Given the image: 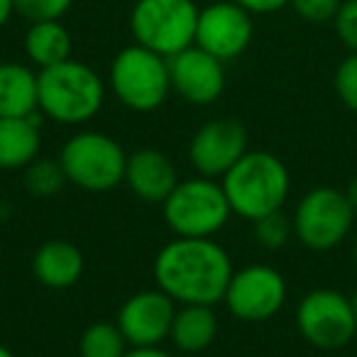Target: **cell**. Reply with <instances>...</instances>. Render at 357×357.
Returning <instances> with one entry per match:
<instances>
[{
    "instance_id": "obj_33",
    "label": "cell",
    "mask_w": 357,
    "mask_h": 357,
    "mask_svg": "<svg viewBox=\"0 0 357 357\" xmlns=\"http://www.w3.org/2000/svg\"><path fill=\"white\" fill-rule=\"evenodd\" d=\"M350 301H352V311H355V318H357V289H355V294L350 296Z\"/></svg>"
},
{
    "instance_id": "obj_32",
    "label": "cell",
    "mask_w": 357,
    "mask_h": 357,
    "mask_svg": "<svg viewBox=\"0 0 357 357\" xmlns=\"http://www.w3.org/2000/svg\"><path fill=\"white\" fill-rule=\"evenodd\" d=\"M0 357H15V355H13V352L8 350L6 345H0Z\"/></svg>"
},
{
    "instance_id": "obj_16",
    "label": "cell",
    "mask_w": 357,
    "mask_h": 357,
    "mask_svg": "<svg viewBox=\"0 0 357 357\" xmlns=\"http://www.w3.org/2000/svg\"><path fill=\"white\" fill-rule=\"evenodd\" d=\"M32 272L47 289H69L84 274V255L69 240H47L32 257Z\"/></svg>"
},
{
    "instance_id": "obj_24",
    "label": "cell",
    "mask_w": 357,
    "mask_h": 357,
    "mask_svg": "<svg viewBox=\"0 0 357 357\" xmlns=\"http://www.w3.org/2000/svg\"><path fill=\"white\" fill-rule=\"evenodd\" d=\"M71 6L74 0H15V13L27 22L61 20Z\"/></svg>"
},
{
    "instance_id": "obj_11",
    "label": "cell",
    "mask_w": 357,
    "mask_h": 357,
    "mask_svg": "<svg viewBox=\"0 0 357 357\" xmlns=\"http://www.w3.org/2000/svg\"><path fill=\"white\" fill-rule=\"evenodd\" d=\"M255 37L252 13H248L235 0H218L199 10L196 22V47L220 61L238 59L248 52Z\"/></svg>"
},
{
    "instance_id": "obj_26",
    "label": "cell",
    "mask_w": 357,
    "mask_h": 357,
    "mask_svg": "<svg viewBox=\"0 0 357 357\" xmlns=\"http://www.w3.org/2000/svg\"><path fill=\"white\" fill-rule=\"evenodd\" d=\"M342 0H291L289 8L296 13L301 20L321 25V22H333V17L340 10Z\"/></svg>"
},
{
    "instance_id": "obj_10",
    "label": "cell",
    "mask_w": 357,
    "mask_h": 357,
    "mask_svg": "<svg viewBox=\"0 0 357 357\" xmlns=\"http://www.w3.org/2000/svg\"><path fill=\"white\" fill-rule=\"evenodd\" d=\"M228 311L245 323L269 321L287 301V282L269 264H250L233 272L223 296Z\"/></svg>"
},
{
    "instance_id": "obj_31",
    "label": "cell",
    "mask_w": 357,
    "mask_h": 357,
    "mask_svg": "<svg viewBox=\"0 0 357 357\" xmlns=\"http://www.w3.org/2000/svg\"><path fill=\"white\" fill-rule=\"evenodd\" d=\"M345 196H347V201H350L352 211L357 213V178H352L350 181V186L345 189Z\"/></svg>"
},
{
    "instance_id": "obj_34",
    "label": "cell",
    "mask_w": 357,
    "mask_h": 357,
    "mask_svg": "<svg viewBox=\"0 0 357 357\" xmlns=\"http://www.w3.org/2000/svg\"><path fill=\"white\" fill-rule=\"evenodd\" d=\"M352 252H355V264H357V235H355V248H352Z\"/></svg>"
},
{
    "instance_id": "obj_2",
    "label": "cell",
    "mask_w": 357,
    "mask_h": 357,
    "mask_svg": "<svg viewBox=\"0 0 357 357\" xmlns=\"http://www.w3.org/2000/svg\"><path fill=\"white\" fill-rule=\"evenodd\" d=\"M228 204L235 215L257 220L274 211H282L291 191L287 164L272 152H245L220 178Z\"/></svg>"
},
{
    "instance_id": "obj_7",
    "label": "cell",
    "mask_w": 357,
    "mask_h": 357,
    "mask_svg": "<svg viewBox=\"0 0 357 357\" xmlns=\"http://www.w3.org/2000/svg\"><path fill=\"white\" fill-rule=\"evenodd\" d=\"M199 10L194 0H137L130 13V32L137 45L169 59L196 42Z\"/></svg>"
},
{
    "instance_id": "obj_18",
    "label": "cell",
    "mask_w": 357,
    "mask_h": 357,
    "mask_svg": "<svg viewBox=\"0 0 357 357\" xmlns=\"http://www.w3.org/2000/svg\"><path fill=\"white\" fill-rule=\"evenodd\" d=\"M40 120L27 118H0V169H25L40 157Z\"/></svg>"
},
{
    "instance_id": "obj_5",
    "label": "cell",
    "mask_w": 357,
    "mask_h": 357,
    "mask_svg": "<svg viewBox=\"0 0 357 357\" xmlns=\"http://www.w3.org/2000/svg\"><path fill=\"white\" fill-rule=\"evenodd\" d=\"M108 79L115 98L135 113H152L172 93L169 59L137 42L115 54Z\"/></svg>"
},
{
    "instance_id": "obj_1",
    "label": "cell",
    "mask_w": 357,
    "mask_h": 357,
    "mask_svg": "<svg viewBox=\"0 0 357 357\" xmlns=\"http://www.w3.org/2000/svg\"><path fill=\"white\" fill-rule=\"evenodd\" d=\"M233 277L228 252L213 238H174L154 257V282L178 306L223 301Z\"/></svg>"
},
{
    "instance_id": "obj_20",
    "label": "cell",
    "mask_w": 357,
    "mask_h": 357,
    "mask_svg": "<svg viewBox=\"0 0 357 357\" xmlns=\"http://www.w3.org/2000/svg\"><path fill=\"white\" fill-rule=\"evenodd\" d=\"M71 35L61 20L30 22L25 32V54L37 71L71 59Z\"/></svg>"
},
{
    "instance_id": "obj_22",
    "label": "cell",
    "mask_w": 357,
    "mask_h": 357,
    "mask_svg": "<svg viewBox=\"0 0 357 357\" xmlns=\"http://www.w3.org/2000/svg\"><path fill=\"white\" fill-rule=\"evenodd\" d=\"M66 184L59 159H40L25 167V189L32 196H54Z\"/></svg>"
},
{
    "instance_id": "obj_17",
    "label": "cell",
    "mask_w": 357,
    "mask_h": 357,
    "mask_svg": "<svg viewBox=\"0 0 357 357\" xmlns=\"http://www.w3.org/2000/svg\"><path fill=\"white\" fill-rule=\"evenodd\" d=\"M40 110L37 71L17 61L0 64V118H27Z\"/></svg>"
},
{
    "instance_id": "obj_30",
    "label": "cell",
    "mask_w": 357,
    "mask_h": 357,
    "mask_svg": "<svg viewBox=\"0 0 357 357\" xmlns=\"http://www.w3.org/2000/svg\"><path fill=\"white\" fill-rule=\"evenodd\" d=\"M15 15V0H0V30Z\"/></svg>"
},
{
    "instance_id": "obj_8",
    "label": "cell",
    "mask_w": 357,
    "mask_h": 357,
    "mask_svg": "<svg viewBox=\"0 0 357 357\" xmlns=\"http://www.w3.org/2000/svg\"><path fill=\"white\" fill-rule=\"evenodd\" d=\"M355 215L345 191L316 186L294 211V238L313 252H328L350 235Z\"/></svg>"
},
{
    "instance_id": "obj_23",
    "label": "cell",
    "mask_w": 357,
    "mask_h": 357,
    "mask_svg": "<svg viewBox=\"0 0 357 357\" xmlns=\"http://www.w3.org/2000/svg\"><path fill=\"white\" fill-rule=\"evenodd\" d=\"M252 225L255 238L264 250H282L294 238V220L284 213V208L252 220Z\"/></svg>"
},
{
    "instance_id": "obj_28",
    "label": "cell",
    "mask_w": 357,
    "mask_h": 357,
    "mask_svg": "<svg viewBox=\"0 0 357 357\" xmlns=\"http://www.w3.org/2000/svg\"><path fill=\"white\" fill-rule=\"evenodd\" d=\"M235 3L252 15H269V13H279L282 8H289L291 0H235Z\"/></svg>"
},
{
    "instance_id": "obj_25",
    "label": "cell",
    "mask_w": 357,
    "mask_h": 357,
    "mask_svg": "<svg viewBox=\"0 0 357 357\" xmlns=\"http://www.w3.org/2000/svg\"><path fill=\"white\" fill-rule=\"evenodd\" d=\"M333 86L340 98V103L347 110L357 113V54H347L345 59L337 64L335 76H333Z\"/></svg>"
},
{
    "instance_id": "obj_27",
    "label": "cell",
    "mask_w": 357,
    "mask_h": 357,
    "mask_svg": "<svg viewBox=\"0 0 357 357\" xmlns=\"http://www.w3.org/2000/svg\"><path fill=\"white\" fill-rule=\"evenodd\" d=\"M335 35L352 54H357V0H342L340 10L333 17Z\"/></svg>"
},
{
    "instance_id": "obj_6",
    "label": "cell",
    "mask_w": 357,
    "mask_h": 357,
    "mask_svg": "<svg viewBox=\"0 0 357 357\" xmlns=\"http://www.w3.org/2000/svg\"><path fill=\"white\" fill-rule=\"evenodd\" d=\"M59 164L69 184L91 194H103L123 184L128 154L110 135L84 130L66 139L59 152Z\"/></svg>"
},
{
    "instance_id": "obj_4",
    "label": "cell",
    "mask_w": 357,
    "mask_h": 357,
    "mask_svg": "<svg viewBox=\"0 0 357 357\" xmlns=\"http://www.w3.org/2000/svg\"><path fill=\"white\" fill-rule=\"evenodd\" d=\"M167 228L176 238H213L233 215L223 184L211 176L178 181L162 204Z\"/></svg>"
},
{
    "instance_id": "obj_21",
    "label": "cell",
    "mask_w": 357,
    "mask_h": 357,
    "mask_svg": "<svg viewBox=\"0 0 357 357\" xmlns=\"http://www.w3.org/2000/svg\"><path fill=\"white\" fill-rule=\"evenodd\" d=\"M128 352V340L120 333L118 323L98 321L91 323L79 340L81 357H125Z\"/></svg>"
},
{
    "instance_id": "obj_13",
    "label": "cell",
    "mask_w": 357,
    "mask_h": 357,
    "mask_svg": "<svg viewBox=\"0 0 357 357\" xmlns=\"http://www.w3.org/2000/svg\"><path fill=\"white\" fill-rule=\"evenodd\" d=\"M248 152V130L233 118H213L204 123L189 142V159L201 176H225Z\"/></svg>"
},
{
    "instance_id": "obj_12",
    "label": "cell",
    "mask_w": 357,
    "mask_h": 357,
    "mask_svg": "<svg viewBox=\"0 0 357 357\" xmlns=\"http://www.w3.org/2000/svg\"><path fill=\"white\" fill-rule=\"evenodd\" d=\"M176 301L162 289H144L128 298L118 311V328L130 347L162 345L172 333Z\"/></svg>"
},
{
    "instance_id": "obj_15",
    "label": "cell",
    "mask_w": 357,
    "mask_h": 357,
    "mask_svg": "<svg viewBox=\"0 0 357 357\" xmlns=\"http://www.w3.org/2000/svg\"><path fill=\"white\" fill-rule=\"evenodd\" d=\"M123 184H128V189L144 204H164L178 184V174L164 152L142 147L128 154Z\"/></svg>"
},
{
    "instance_id": "obj_19",
    "label": "cell",
    "mask_w": 357,
    "mask_h": 357,
    "mask_svg": "<svg viewBox=\"0 0 357 357\" xmlns=\"http://www.w3.org/2000/svg\"><path fill=\"white\" fill-rule=\"evenodd\" d=\"M218 335V318L213 306L206 303H184L176 308V316L172 323L169 340L181 352H201L213 345Z\"/></svg>"
},
{
    "instance_id": "obj_14",
    "label": "cell",
    "mask_w": 357,
    "mask_h": 357,
    "mask_svg": "<svg viewBox=\"0 0 357 357\" xmlns=\"http://www.w3.org/2000/svg\"><path fill=\"white\" fill-rule=\"evenodd\" d=\"M225 61L208 54L201 47L169 56V76L172 91L191 105H211L223 96L225 89Z\"/></svg>"
},
{
    "instance_id": "obj_9",
    "label": "cell",
    "mask_w": 357,
    "mask_h": 357,
    "mask_svg": "<svg viewBox=\"0 0 357 357\" xmlns=\"http://www.w3.org/2000/svg\"><path fill=\"white\" fill-rule=\"evenodd\" d=\"M296 328L308 345L340 350L357 335V318L350 296L335 289H313L296 306Z\"/></svg>"
},
{
    "instance_id": "obj_3",
    "label": "cell",
    "mask_w": 357,
    "mask_h": 357,
    "mask_svg": "<svg viewBox=\"0 0 357 357\" xmlns=\"http://www.w3.org/2000/svg\"><path fill=\"white\" fill-rule=\"evenodd\" d=\"M40 110L61 125H81L98 115L105 100V84L96 69L76 59L37 71Z\"/></svg>"
},
{
    "instance_id": "obj_29",
    "label": "cell",
    "mask_w": 357,
    "mask_h": 357,
    "mask_svg": "<svg viewBox=\"0 0 357 357\" xmlns=\"http://www.w3.org/2000/svg\"><path fill=\"white\" fill-rule=\"evenodd\" d=\"M125 357H172L167 350H162V345H154V347H130L125 352Z\"/></svg>"
}]
</instances>
